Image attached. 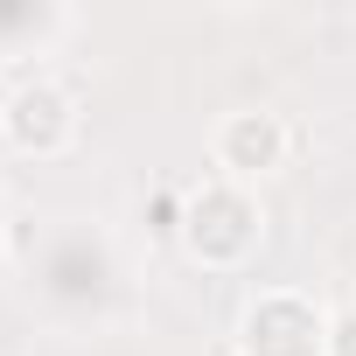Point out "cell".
I'll list each match as a JSON object with an SVG mask.
<instances>
[{
    "label": "cell",
    "instance_id": "obj_1",
    "mask_svg": "<svg viewBox=\"0 0 356 356\" xmlns=\"http://www.w3.org/2000/svg\"><path fill=\"white\" fill-rule=\"evenodd\" d=\"M266 245V210L245 182H224V175H210V182L189 189V210H182V252L210 273H238L252 252Z\"/></svg>",
    "mask_w": 356,
    "mask_h": 356
},
{
    "label": "cell",
    "instance_id": "obj_2",
    "mask_svg": "<svg viewBox=\"0 0 356 356\" xmlns=\"http://www.w3.org/2000/svg\"><path fill=\"white\" fill-rule=\"evenodd\" d=\"M328 314L293 293V286H266L259 300H245L238 314V356H328Z\"/></svg>",
    "mask_w": 356,
    "mask_h": 356
},
{
    "label": "cell",
    "instance_id": "obj_3",
    "mask_svg": "<svg viewBox=\"0 0 356 356\" xmlns=\"http://www.w3.org/2000/svg\"><path fill=\"white\" fill-rule=\"evenodd\" d=\"M77 126H84V112H77V98L56 77H29V84H15L8 98H0V140H8L15 154L56 161V154L77 147Z\"/></svg>",
    "mask_w": 356,
    "mask_h": 356
},
{
    "label": "cell",
    "instance_id": "obj_4",
    "mask_svg": "<svg viewBox=\"0 0 356 356\" xmlns=\"http://www.w3.org/2000/svg\"><path fill=\"white\" fill-rule=\"evenodd\" d=\"M286 154H293V133H286V119L266 112V105L224 112L217 133H210V161H217V175H224V182H245V189L266 182V175H280Z\"/></svg>",
    "mask_w": 356,
    "mask_h": 356
},
{
    "label": "cell",
    "instance_id": "obj_5",
    "mask_svg": "<svg viewBox=\"0 0 356 356\" xmlns=\"http://www.w3.org/2000/svg\"><path fill=\"white\" fill-rule=\"evenodd\" d=\"M0 245H8V217H0Z\"/></svg>",
    "mask_w": 356,
    "mask_h": 356
}]
</instances>
